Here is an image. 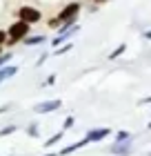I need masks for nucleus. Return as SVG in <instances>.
<instances>
[{
	"mask_svg": "<svg viewBox=\"0 0 151 156\" xmlns=\"http://www.w3.org/2000/svg\"><path fill=\"white\" fill-rule=\"evenodd\" d=\"M29 31H31V25L29 23H25V20H16V23H11L9 27H7V42H5V47H13V45H18V42H22L27 36H29Z\"/></svg>",
	"mask_w": 151,
	"mask_h": 156,
	"instance_id": "nucleus-1",
	"label": "nucleus"
},
{
	"mask_svg": "<svg viewBox=\"0 0 151 156\" xmlns=\"http://www.w3.org/2000/svg\"><path fill=\"white\" fill-rule=\"evenodd\" d=\"M80 9H82V5L80 2H69V5H64L62 9H60V13H58V18L62 20V25H76L78 23V13H80Z\"/></svg>",
	"mask_w": 151,
	"mask_h": 156,
	"instance_id": "nucleus-2",
	"label": "nucleus"
},
{
	"mask_svg": "<svg viewBox=\"0 0 151 156\" xmlns=\"http://www.w3.org/2000/svg\"><path fill=\"white\" fill-rule=\"evenodd\" d=\"M18 20H25V23H29V25H36V23L42 20V11L31 7V5H22L18 9Z\"/></svg>",
	"mask_w": 151,
	"mask_h": 156,
	"instance_id": "nucleus-3",
	"label": "nucleus"
},
{
	"mask_svg": "<svg viewBox=\"0 0 151 156\" xmlns=\"http://www.w3.org/2000/svg\"><path fill=\"white\" fill-rule=\"evenodd\" d=\"M62 107V101L60 98H53V101H42V103H38L33 107V112L36 114H49V112H56V109H60Z\"/></svg>",
	"mask_w": 151,
	"mask_h": 156,
	"instance_id": "nucleus-4",
	"label": "nucleus"
},
{
	"mask_svg": "<svg viewBox=\"0 0 151 156\" xmlns=\"http://www.w3.org/2000/svg\"><path fill=\"white\" fill-rule=\"evenodd\" d=\"M109 134H111L109 127H93V129L87 132V140H89V143H98V140L107 138Z\"/></svg>",
	"mask_w": 151,
	"mask_h": 156,
	"instance_id": "nucleus-5",
	"label": "nucleus"
},
{
	"mask_svg": "<svg viewBox=\"0 0 151 156\" xmlns=\"http://www.w3.org/2000/svg\"><path fill=\"white\" fill-rule=\"evenodd\" d=\"M129 152H131V138L129 140H120V143H116L111 147V154H120V156H127Z\"/></svg>",
	"mask_w": 151,
	"mask_h": 156,
	"instance_id": "nucleus-6",
	"label": "nucleus"
},
{
	"mask_svg": "<svg viewBox=\"0 0 151 156\" xmlns=\"http://www.w3.org/2000/svg\"><path fill=\"white\" fill-rule=\"evenodd\" d=\"M84 145H89L87 136H84V138H80V140H78V143H74V145H67V147H62V150L58 152V156H67V154H74L76 150H80V147H84Z\"/></svg>",
	"mask_w": 151,
	"mask_h": 156,
	"instance_id": "nucleus-7",
	"label": "nucleus"
},
{
	"mask_svg": "<svg viewBox=\"0 0 151 156\" xmlns=\"http://www.w3.org/2000/svg\"><path fill=\"white\" fill-rule=\"evenodd\" d=\"M16 74H18V65H5V67H0V83H5L7 78H11Z\"/></svg>",
	"mask_w": 151,
	"mask_h": 156,
	"instance_id": "nucleus-8",
	"label": "nucleus"
},
{
	"mask_svg": "<svg viewBox=\"0 0 151 156\" xmlns=\"http://www.w3.org/2000/svg\"><path fill=\"white\" fill-rule=\"evenodd\" d=\"M45 40H47V36H42V34H36V36H27V38L22 40V45H27V47H38V45H42Z\"/></svg>",
	"mask_w": 151,
	"mask_h": 156,
	"instance_id": "nucleus-9",
	"label": "nucleus"
},
{
	"mask_svg": "<svg viewBox=\"0 0 151 156\" xmlns=\"http://www.w3.org/2000/svg\"><path fill=\"white\" fill-rule=\"evenodd\" d=\"M125 51H127V42H120V45H118L116 49H113V51H111L109 56H107V60H118Z\"/></svg>",
	"mask_w": 151,
	"mask_h": 156,
	"instance_id": "nucleus-10",
	"label": "nucleus"
},
{
	"mask_svg": "<svg viewBox=\"0 0 151 156\" xmlns=\"http://www.w3.org/2000/svg\"><path fill=\"white\" fill-rule=\"evenodd\" d=\"M71 49H74V42H64V45H60V47H56L53 49V56H64V54H69Z\"/></svg>",
	"mask_w": 151,
	"mask_h": 156,
	"instance_id": "nucleus-11",
	"label": "nucleus"
},
{
	"mask_svg": "<svg viewBox=\"0 0 151 156\" xmlns=\"http://www.w3.org/2000/svg\"><path fill=\"white\" fill-rule=\"evenodd\" d=\"M62 136H64V129H60L58 134H53V136H49L47 143H45V147H53L56 143H60V140H62Z\"/></svg>",
	"mask_w": 151,
	"mask_h": 156,
	"instance_id": "nucleus-12",
	"label": "nucleus"
},
{
	"mask_svg": "<svg viewBox=\"0 0 151 156\" xmlns=\"http://www.w3.org/2000/svg\"><path fill=\"white\" fill-rule=\"evenodd\" d=\"M47 25L51 27V29H60V27H62V20L56 16V18H49V23H47Z\"/></svg>",
	"mask_w": 151,
	"mask_h": 156,
	"instance_id": "nucleus-13",
	"label": "nucleus"
},
{
	"mask_svg": "<svg viewBox=\"0 0 151 156\" xmlns=\"http://www.w3.org/2000/svg\"><path fill=\"white\" fill-rule=\"evenodd\" d=\"M16 129H18L16 125H7V127H2V129H0V136H9V134H13Z\"/></svg>",
	"mask_w": 151,
	"mask_h": 156,
	"instance_id": "nucleus-14",
	"label": "nucleus"
},
{
	"mask_svg": "<svg viewBox=\"0 0 151 156\" xmlns=\"http://www.w3.org/2000/svg\"><path fill=\"white\" fill-rule=\"evenodd\" d=\"M129 138H131V134H129V132H116V143H120V140H129Z\"/></svg>",
	"mask_w": 151,
	"mask_h": 156,
	"instance_id": "nucleus-15",
	"label": "nucleus"
},
{
	"mask_svg": "<svg viewBox=\"0 0 151 156\" xmlns=\"http://www.w3.org/2000/svg\"><path fill=\"white\" fill-rule=\"evenodd\" d=\"M74 123H76V118H74V116H67V118H64V123H62V129H64V132L71 129V127H74Z\"/></svg>",
	"mask_w": 151,
	"mask_h": 156,
	"instance_id": "nucleus-16",
	"label": "nucleus"
},
{
	"mask_svg": "<svg viewBox=\"0 0 151 156\" xmlns=\"http://www.w3.org/2000/svg\"><path fill=\"white\" fill-rule=\"evenodd\" d=\"M47 60H49V54H47V51H45V54H40V56H38V60H36V67H42Z\"/></svg>",
	"mask_w": 151,
	"mask_h": 156,
	"instance_id": "nucleus-17",
	"label": "nucleus"
},
{
	"mask_svg": "<svg viewBox=\"0 0 151 156\" xmlns=\"http://www.w3.org/2000/svg\"><path fill=\"white\" fill-rule=\"evenodd\" d=\"M42 85H45V87H51V85H56V74H49L45 80H42Z\"/></svg>",
	"mask_w": 151,
	"mask_h": 156,
	"instance_id": "nucleus-18",
	"label": "nucleus"
},
{
	"mask_svg": "<svg viewBox=\"0 0 151 156\" xmlns=\"http://www.w3.org/2000/svg\"><path fill=\"white\" fill-rule=\"evenodd\" d=\"M27 134H29V136H33V138H36V136H38V125H36V123H31L29 127H27Z\"/></svg>",
	"mask_w": 151,
	"mask_h": 156,
	"instance_id": "nucleus-19",
	"label": "nucleus"
},
{
	"mask_svg": "<svg viewBox=\"0 0 151 156\" xmlns=\"http://www.w3.org/2000/svg\"><path fill=\"white\" fill-rule=\"evenodd\" d=\"M9 60H11V54H9V51H7V54H2V56H0V67L9 65Z\"/></svg>",
	"mask_w": 151,
	"mask_h": 156,
	"instance_id": "nucleus-20",
	"label": "nucleus"
},
{
	"mask_svg": "<svg viewBox=\"0 0 151 156\" xmlns=\"http://www.w3.org/2000/svg\"><path fill=\"white\" fill-rule=\"evenodd\" d=\"M7 29H0V47H5V42H7Z\"/></svg>",
	"mask_w": 151,
	"mask_h": 156,
	"instance_id": "nucleus-21",
	"label": "nucleus"
},
{
	"mask_svg": "<svg viewBox=\"0 0 151 156\" xmlns=\"http://www.w3.org/2000/svg\"><path fill=\"white\" fill-rule=\"evenodd\" d=\"M140 105H151V96H145V98H140Z\"/></svg>",
	"mask_w": 151,
	"mask_h": 156,
	"instance_id": "nucleus-22",
	"label": "nucleus"
},
{
	"mask_svg": "<svg viewBox=\"0 0 151 156\" xmlns=\"http://www.w3.org/2000/svg\"><path fill=\"white\" fill-rule=\"evenodd\" d=\"M142 38H145V40H151V29H147V31H142Z\"/></svg>",
	"mask_w": 151,
	"mask_h": 156,
	"instance_id": "nucleus-23",
	"label": "nucleus"
},
{
	"mask_svg": "<svg viewBox=\"0 0 151 156\" xmlns=\"http://www.w3.org/2000/svg\"><path fill=\"white\" fill-rule=\"evenodd\" d=\"M9 107H11V105H2V107H0V114H5V112L9 109Z\"/></svg>",
	"mask_w": 151,
	"mask_h": 156,
	"instance_id": "nucleus-24",
	"label": "nucleus"
},
{
	"mask_svg": "<svg viewBox=\"0 0 151 156\" xmlns=\"http://www.w3.org/2000/svg\"><path fill=\"white\" fill-rule=\"evenodd\" d=\"M42 156H58V152H49V154H42Z\"/></svg>",
	"mask_w": 151,
	"mask_h": 156,
	"instance_id": "nucleus-25",
	"label": "nucleus"
},
{
	"mask_svg": "<svg viewBox=\"0 0 151 156\" xmlns=\"http://www.w3.org/2000/svg\"><path fill=\"white\" fill-rule=\"evenodd\" d=\"M93 2H96V5H105L107 0H93Z\"/></svg>",
	"mask_w": 151,
	"mask_h": 156,
	"instance_id": "nucleus-26",
	"label": "nucleus"
},
{
	"mask_svg": "<svg viewBox=\"0 0 151 156\" xmlns=\"http://www.w3.org/2000/svg\"><path fill=\"white\" fill-rule=\"evenodd\" d=\"M2 49H5V47H0V56H2Z\"/></svg>",
	"mask_w": 151,
	"mask_h": 156,
	"instance_id": "nucleus-27",
	"label": "nucleus"
},
{
	"mask_svg": "<svg viewBox=\"0 0 151 156\" xmlns=\"http://www.w3.org/2000/svg\"><path fill=\"white\" fill-rule=\"evenodd\" d=\"M147 127H149V129H151V120H149V125H147Z\"/></svg>",
	"mask_w": 151,
	"mask_h": 156,
	"instance_id": "nucleus-28",
	"label": "nucleus"
},
{
	"mask_svg": "<svg viewBox=\"0 0 151 156\" xmlns=\"http://www.w3.org/2000/svg\"><path fill=\"white\" fill-rule=\"evenodd\" d=\"M149 156H151V152H149Z\"/></svg>",
	"mask_w": 151,
	"mask_h": 156,
	"instance_id": "nucleus-29",
	"label": "nucleus"
}]
</instances>
